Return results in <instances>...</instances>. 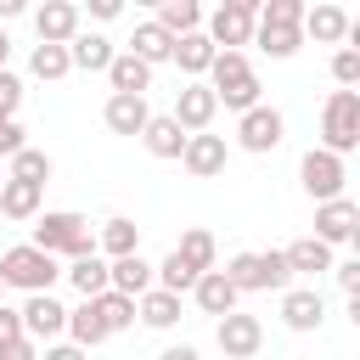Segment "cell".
Returning a JSON list of instances; mask_svg holds the SVG:
<instances>
[{"label": "cell", "mask_w": 360, "mask_h": 360, "mask_svg": "<svg viewBox=\"0 0 360 360\" xmlns=\"http://www.w3.org/2000/svg\"><path fill=\"white\" fill-rule=\"evenodd\" d=\"M202 84H208V90H214V101H219V107H231L236 118H242V112H253V107H259V90H264V84H259V73H253V62H248V51H219Z\"/></svg>", "instance_id": "obj_1"}, {"label": "cell", "mask_w": 360, "mask_h": 360, "mask_svg": "<svg viewBox=\"0 0 360 360\" xmlns=\"http://www.w3.org/2000/svg\"><path fill=\"white\" fill-rule=\"evenodd\" d=\"M34 248L51 253V259H84V253H96V231L73 208H45L34 219Z\"/></svg>", "instance_id": "obj_2"}, {"label": "cell", "mask_w": 360, "mask_h": 360, "mask_svg": "<svg viewBox=\"0 0 360 360\" xmlns=\"http://www.w3.org/2000/svg\"><path fill=\"white\" fill-rule=\"evenodd\" d=\"M219 276H225L236 292H287V287H292V270H287V253H281V248H264V253H231Z\"/></svg>", "instance_id": "obj_3"}, {"label": "cell", "mask_w": 360, "mask_h": 360, "mask_svg": "<svg viewBox=\"0 0 360 360\" xmlns=\"http://www.w3.org/2000/svg\"><path fill=\"white\" fill-rule=\"evenodd\" d=\"M62 281V259L39 253L34 242H17L0 253V287H17V292H51Z\"/></svg>", "instance_id": "obj_4"}, {"label": "cell", "mask_w": 360, "mask_h": 360, "mask_svg": "<svg viewBox=\"0 0 360 360\" xmlns=\"http://www.w3.org/2000/svg\"><path fill=\"white\" fill-rule=\"evenodd\" d=\"M360 146V90H332L321 107V152L349 158Z\"/></svg>", "instance_id": "obj_5"}, {"label": "cell", "mask_w": 360, "mask_h": 360, "mask_svg": "<svg viewBox=\"0 0 360 360\" xmlns=\"http://www.w3.org/2000/svg\"><path fill=\"white\" fill-rule=\"evenodd\" d=\"M253 22H259L253 0H225L202 17V34H208L214 51H242V45H253Z\"/></svg>", "instance_id": "obj_6"}, {"label": "cell", "mask_w": 360, "mask_h": 360, "mask_svg": "<svg viewBox=\"0 0 360 360\" xmlns=\"http://www.w3.org/2000/svg\"><path fill=\"white\" fill-rule=\"evenodd\" d=\"M287 141V118H281V107H253V112H242L236 118V146L242 152H253V158H264V152H276Z\"/></svg>", "instance_id": "obj_7"}, {"label": "cell", "mask_w": 360, "mask_h": 360, "mask_svg": "<svg viewBox=\"0 0 360 360\" xmlns=\"http://www.w3.org/2000/svg\"><path fill=\"white\" fill-rule=\"evenodd\" d=\"M298 180H304V191H309L315 202H332V197H343V186H349V163L332 158V152H321V146H309L304 163H298Z\"/></svg>", "instance_id": "obj_8"}, {"label": "cell", "mask_w": 360, "mask_h": 360, "mask_svg": "<svg viewBox=\"0 0 360 360\" xmlns=\"http://www.w3.org/2000/svg\"><path fill=\"white\" fill-rule=\"evenodd\" d=\"M214 112H219V101H214V90H208L202 79H191V84H180V90H174V112H169V118H174L186 135H208Z\"/></svg>", "instance_id": "obj_9"}, {"label": "cell", "mask_w": 360, "mask_h": 360, "mask_svg": "<svg viewBox=\"0 0 360 360\" xmlns=\"http://www.w3.org/2000/svg\"><path fill=\"white\" fill-rule=\"evenodd\" d=\"M354 236H360V202H354V197L315 202V242L338 248V242H354Z\"/></svg>", "instance_id": "obj_10"}, {"label": "cell", "mask_w": 360, "mask_h": 360, "mask_svg": "<svg viewBox=\"0 0 360 360\" xmlns=\"http://www.w3.org/2000/svg\"><path fill=\"white\" fill-rule=\"evenodd\" d=\"M214 338H219V349H225V360H253V354L264 349V326H259V315H242V309H231V315H219V326H214Z\"/></svg>", "instance_id": "obj_11"}, {"label": "cell", "mask_w": 360, "mask_h": 360, "mask_svg": "<svg viewBox=\"0 0 360 360\" xmlns=\"http://www.w3.org/2000/svg\"><path fill=\"white\" fill-rule=\"evenodd\" d=\"M17 315H22V338H34L39 349H45L51 338H62V332H68V309H62L51 292H28V304H22Z\"/></svg>", "instance_id": "obj_12"}, {"label": "cell", "mask_w": 360, "mask_h": 360, "mask_svg": "<svg viewBox=\"0 0 360 360\" xmlns=\"http://www.w3.org/2000/svg\"><path fill=\"white\" fill-rule=\"evenodd\" d=\"M225 135H186V152H180V163H186V174L191 180H214V174H225Z\"/></svg>", "instance_id": "obj_13"}, {"label": "cell", "mask_w": 360, "mask_h": 360, "mask_svg": "<svg viewBox=\"0 0 360 360\" xmlns=\"http://www.w3.org/2000/svg\"><path fill=\"white\" fill-rule=\"evenodd\" d=\"M281 321H287V332H321L326 298H321L315 287H287V292H281Z\"/></svg>", "instance_id": "obj_14"}, {"label": "cell", "mask_w": 360, "mask_h": 360, "mask_svg": "<svg viewBox=\"0 0 360 360\" xmlns=\"http://www.w3.org/2000/svg\"><path fill=\"white\" fill-rule=\"evenodd\" d=\"M34 34H39V45H68L79 34V6L73 0H45L34 11Z\"/></svg>", "instance_id": "obj_15"}, {"label": "cell", "mask_w": 360, "mask_h": 360, "mask_svg": "<svg viewBox=\"0 0 360 360\" xmlns=\"http://www.w3.org/2000/svg\"><path fill=\"white\" fill-rule=\"evenodd\" d=\"M298 34L315 39V45H343V39H349V11H343V6H304Z\"/></svg>", "instance_id": "obj_16"}, {"label": "cell", "mask_w": 360, "mask_h": 360, "mask_svg": "<svg viewBox=\"0 0 360 360\" xmlns=\"http://www.w3.org/2000/svg\"><path fill=\"white\" fill-rule=\"evenodd\" d=\"M96 253H101V259H129V253H141V225H135L129 214L101 219V231H96Z\"/></svg>", "instance_id": "obj_17"}, {"label": "cell", "mask_w": 360, "mask_h": 360, "mask_svg": "<svg viewBox=\"0 0 360 360\" xmlns=\"http://www.w3.org/2000/svg\"><path fill=\"white\" fill-rule=\"evenodd\" d=\"M118 51H112V39L107 34H96V28H79L73 39H68V62L73 68H84V73H107V62H112Z\"/></svg>", "instance_id": "obj_18"}, {"label": "cell", "mask_w": 360, "mask_h": 360, "mask_svg": "<svg viewBox=\"0 0 360 360\" xmlns=\"http://www.w3.org/2000/svg\"><path fill=\"white\" fill-rule=\"evenodd\" d=\"M214 56H219V51L208 45V34H202V28H197V34H180V39H174V51H169V62L186 73V84H191V79H202V73L214 68Z\"/></svg>", "instance_id": "obj_19"}, {"label": "cell", "mask_w": 360, "mask_h": 360, "mask_svg": "<svg viewBox=\"0 0 360 360\" xmlns=\"http://www.w3.org/2000/svg\"><path fill=\"white\" fill-rule=\"evenodd\" d=\"M146 118H152L146 96H107V107H101V124H107L112 135H141Z\"/></svg>", "instance_id": "obj_20"}, {"label": "cell", "mask_w": 360, "mask_h": 360, "mask_svg": "<svg viewBox=\"0 0 360 360\" xmlns=\"http://www.w3.org/2000/svg\"><path fill=\"white\" fill-rule=\"evenodd\" d=\"M141 146L152 152V158H163V163H174L180 152H186V129L169 118V112H152L146 118V129H141Z\"/></svg>", "instance_id": "obj_21"}, {"label": "cell", "mask_w": 360, "mask_h": 360, "mask_svg": "<svg viewBox=\"0 0 360 360\" xmlns=\"http://www.w3.org/2000/svg\"><path fill=\"white\" fill-rule=\"evenodd\" d=\"M107 287L124 292V298H141V292H152V264H146L141 253H129V259H107Z\"/></svg>", "instance_id": "obj_22"}, {"label": "cell", "mask_w": 360, "mask_h": 360, "mask_svg": "<svg viewBox=\"0 0 360 360\" xmlns=\"http://www.w3.org/2000/svg\"><path fill=\"white\" fill-rule=\"evenodd\" d=\"M191 298H197V309H202V315H214V321H219V315H231V309H236V298H242V292H236L219 270H202V276H197V287H191Z\"/></svg>", "instance_id": "obj_23"}, {"label": "cell", "mask_w": 360, "mask_h": 360, "mask_svg": "<svg viewBox=\"0 0 360 360\" xmlns=\"http://www.w3.org/2000/svg\"><path fill=\"white\" fill-rule=\"evenodd\" d=\"M107 84H112V96H146V90H152V68L135 62L129 51H118V56L107 62Z\"/></svg>", "instance_id": "obj_24"}, {"label": "cell", "mask_w": 360, "mask_h": 360, "mask_svg": "<svg viewBox=\"0 0 360 360\" xmlns=\"http://www.w3.org/2000/svg\"><path fill=\"white\" fill-rule=\"evenodd\" d=\"M174 259L186 264V270H219V242H214V231H202V225H191L186 236H180V248H174Z\"/></svg>", "instance_id": "obj_25"}, {"label": "cell", "mask_w": 360, "mask_h": 360, "mask_svg": "<svg viewBox=\"0 0 360 360\" xmlns=\"http://www.w3.org/2000/svg\"><path fill=\"white\" fill-rule=\"evenodd\" d=\"M169 39H180V34H197L202 28V6L197 0H158V17H152Z\"/></svg>", "instance_id": "obj_26"}, {"label": "cell", "mask_w": 360, "mask_h": 360, "mask_svg": "<svg viewBox=\"0 0 360 360\" xmlns=\"http://www.w3.org/2000/svg\"><path fill=\"white\" fill-rule=\"evenodd\" d=\"M169 51H174V39H169L158 22H135V34H129V56H135V62L163 68V62H169Z\"/></svg>", "instance_id": "obj_27"}, {"label": "cell", "mask_w": 360, "mask_h": 360, "mask_svg": "<svg viewBox=\"0 0 360 360\" xmlns=\"http://www.w3.org/2000/svg\"><path fill=\"white\" fill-rule=\"evenodd\" d=\"M39 197H45V186H28V180H6L0 186V214L6 219H39Z\"/></svg>", "instance_id": "obj_28"}, {"label": "cell", "mask_w": 360, "mask_h": 360, "mask_svg": "<svg viewBox=\"0 0 360 360\" xmlns=\"http://www.w3.org/2000/svg\"><path fill=\"white\" fill-rule=\"evenodd\" d=\"M287 253V270L292 276H321V270H332L338 259H332V248L326 242H315V236H298L292 248H281Z\"/></svg>", "instance_id": "obj_29"}, {"label": "cell", "mask_w": 360, "mask_h": 360, "mask_svg": "<svg viewBox=\"0 0 360 360\" xmlns=\"http://www.w3.org/2000/svg\"><path fill=\"white\" fill-rule=\"evenodd\" d=\"M135 321H146L152 332H169V326L180 321V298H174V292H163V287H152V292H141V298H135Z\"/></svg>", "instance_id": "obj_30"}, {"label": "cell", "mask_w": 360, "mask_h": 360, "mask_svg": "<svg viewBox=\"0 0 360 360\" xmlns=\"http://www.w3.org/2000/svg\"><path fill=\"white\" fill-rule=\"evenodd\" d=\"M68 343H73V349H84V354H90L96 343H107V326H101V315H96V304H90V298H84L79 309H68Z\"/></svg>", "instance_id": "obj_31"}, {"label": "cell", "mask_w": 360, "mask_h": 360, "mask_svg": "<svg viewBox=\"0 0 360 360\" xmlns=\"http://www.w3.org/2000/svg\"><path fill=\"white\" fill-rule=\"evenodd\" d=\"M84 298H101L107 292V259L101 253H84V259H68V270H62Z\"/></svg>", "instance_id": "obj_32"}, {"label": "cell", "mask_w": 360, "mask_h": 360, "mask_svg": "<svg viewBox=\"0 0 360 360\" xmlns=\"http://www.w3.org/2000/svg\"><path fill=\"white\" fill-rule=\"evenodd\" d=\"M253 45H259L264 56H276V62H287V56H298V45H304V34H298V28H276V22H253Z\"/></svg>", "instance_id": "obj_33"}, {"label": "cell", "mask_w": 360, "mask_h": 360, "mask_svg": "<svg viewBox=\"0 0 360 360\" xmlns=\"http://www.w3.org/2000/svg\"><path fill=\"white\" fill-rule=\"evenodd\" d=\"M28 73H34V79H45V84L68 79V73H73V62H68V45H34V51H28Z\"/></svg>", "instance_id": "obj_34"}, {"label": "cell", "mask_w": 360, "mask_h": 360, "mask_svg": "<svg viewBox=\"0 0 360 360\" xmlns=\"http://www.w3.org/2000/svg\"><path fill=\"white\" fill-rule=\"evenodd\" d=\"M56 174V163H51V152H39V146H22L17 158H11V169H6V180H28V186H45Z\"/></svg>", "instance_id": "obj_35"}, {"label": "cell", "mask_w": 360, "mask_h": 360, "mask_svg": "<svg viewBox=\"0 0 360 360\" xmlns=\"http://www.w3.org/2000/svg\"><path fill=\"white\" fill-rule=\"evenodd\" d=\"M90 304H96V315H101L107 338H112V332H129V326H135V298H124V292H112V287H107V292H101V298H90Z\"/></svg>", "instance_id": "obj_36"}, {"label": "cell", "mask_w": 360, "mask_h": 360, "mask_svg": "<svg viewBox=\"0 0 360 360\" xmlns=\"http://www.w3.org/2000/svg\"><path fill=\"white\" fill-rule=\"evenodd\" d=\"M259 22L298 28V22H304V0H264V6H259Z\"/></svg>", "instance_id": "obj_37"}, {"label": "cell", "mask_w": 360, "mask_h": 360, "mask_svg": "<svg viewBox=\"0 0 360 360\" xmlns=\"http://www.w3.org/2000/svg\"><path fill=\"white\" fill-rule=\"evenodd\" d=\"M332 79H338V90H354V84H360V51H354V45H343V51L332 56Z\"/></svg>", "instance_id": "obj_38"}, {"label": "cell", "mask_w": 360, "mask_h": 360, "mask_svg": "<svg viewBox=\"0 0 360 360\" xmlns=\"http://www.w3.org/2000/svg\"><path fill=\"white\" fill-rule=\"evenodd\" d=\"M17 107H22V79L0 68V118H17Z\"/></svg>", "instance_id": "obj_39"}, {"label": "cell", "mask_w": 360, "mask_h": 360, "mask_svg": "<svg viewBox=\"0 0 360 360\" xmlns=\"http://www.w3.org/2000/svg\"><path fill=\"white\" fill-rule=\"evenodd\" d=\"M22 135H28V129H22V124H17V118H0V158H6V163H11V158H17V152H22V146H28V141H22Z\"/></svg>", "instance_id": "obj_40"}, {"label": "cell", "mask_w": 360, "mask_h": 360, "mask_svg": "<svg viewBox=\"0 0 360 360\" xmlns=\"http://www.w3.org/2000/svg\"><path fill=\"white\" fill-rule=\"evenodd\" d=\"M332 276H338V287H343L349 298H360V259H343V264H332Z\"/></svg>", "instance_id": "obj_41"}, {"label": "cell", "mask_w": 360, "mask_h": 360, "mask_svg": "<svg viewBox=\"0 0 360 360\" xmlns=\"http://www.w3.org/2000/svg\"><path fill=\"white\" fill-rule=\"evenodd\" d=\"M17 338H22V315H17L11 304H0V349H6V343H17Z\"/></svg>", "instance_id": "obj_42"}, {"label": "cell", "mask_w": 360, "mask_h": 360, "mask_svg": "<svg viewBox=\"0 0 360 360\" xmlns=\"http://www.w3.org/2000/svg\"><path fill=\"white\" fill-rule=\"evenodd\" d=\"M0 360H39V343H34V338H17V343L0 349Z\"/></svg>", "instance_id": "obj_43"}, {"label": "cell", "mask_w": 360, "mask_h": 360, "mask_svg": "<svg viewBox=\"0 0 360 360\" xmlns=\"http://www.w3.org/2000/svg\"><path fill=\"white\" fill-rule=\"evenodd\" d=\"M39 360H90L84 349H73V343H45L39 349Z\"/></svg>", "instance_id": "obj_44"}, {"label": "cell", "mask_w": 360, "mask_h": 360, "mask_svg": "<svg viewBox=\"0 0 360 360\" xmlns=\"http://www.w3.org/2000/svg\"><path fill=\"white\" fill-rule=\"evenodd\" d=\"M118 11H124V6H118V0H90V17H101V22H112V17H118Z\"/></svg>", "instance_id": "obj_45"}, {"label": "cell", "mask_w": 360, "mask_h": 360, "mask_svg": "<svg viewBox=\"0 0 360 360\" xmlns=\"http://www.w3.org/2000/svg\"><path fill=\"white\" fill-rule=\"evenodd\" d=\"M158 360H202V354H197V349H191V343H174V349H163V354H158Z\"/></svg>", "instance_id": "obj_46"}, {"label": "cell", "mask_w": 360, "mask_h": 360, "mask_svg": "<svg viewBox=\"0 0 360 360\" xmlns=\"http://www.w3.org/2000/svg\"><path fill=\"white\" fill-rule=\"evenodd\" d=\"M17 11H22V0H0V22H6V17H17Z\"/></svg>", "instance_id": "obj_47"}, {"label": "cell", "mask_w": 360, "mask_h": 360, "mask_svg": "<svg viewBox=\"0 0 360 360\" xmlns=\"http://www.w3.org/2000/svg\"><path fill=\"white\" fill-rule=\"evenodd\" d=\"M11 62V39H6V28H0V68Z\"/></svg>", "instance_id": "obj_48"}, {"label": "cell", "mask_w": 360, "mask_h": 360, "mask_svg": "<svg viewBox=\"0 0 360 360\" xmlns=\"http://www.w3.org/2000/svg\"><path fill=\"white\" fill-rule=\"evenodd\" d=\"M0 304H6V287H0Z\"/></svg>", "instance_id": "obj_49"}, {"label": "cell", "mask_w": 360, "mask_h": 360, "mask_svg": "<svg viewBox=\"0 0 360 360\" xmlns=\"http://www.w3.org/2000/svg\"><path fill=\"white\" fill-rule=\"evenodd\" d=\"M0 186H6V174H0Z\"/></svg>", "instance_id": "obj_50"}]
</instances>
